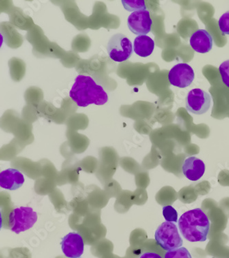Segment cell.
Returning a JSON list of instances; mask_svg holds the SVG:
<instances>
[{"label": "cell", "mask_w": 229, "mask_h": 258, "mask_svg": "<svg viewBox=\"0 0 229 258\" xmlns=\"http://www.w3.org/2000/svg\"><path fill=\"white\" fill-rule=\"evenodd\" d=\"M70 97L79 107H82L91 104L103 105L108 101V94L102 86L87 75H79L75 79Z\"/></svg>", "instance_id": "obj_1"}, {"label": "cell", "mask_w": 229, "mask_h": 258, "mask_svg": "<svg viewBox=\"0 0 229 258\" xmlns=\"http://www.w3.org/2000/svg\"><path fill=\"white\" fill-rule=\"evenodd\" d=\"M178 227L186 240L191 242H204L209 234L210 221L205 213L197 208L182 215Z\"/></svg>", "instance_id": "obj_2"}, {"label": "cell", "mask_w": 229, "mask_h": 258, "mask_svg": "<svg viewBox=\"0 0 229 258\" xmlns=\"http://www.w3.org/2000/svg\"><path fill=\"white\" fill-rule=\"evenodd\" d=\"M155 240L159 246L168 251L180 248L183 244L177 226L172 222L166 221L159 226L156 231Z\"/></svg>", "instance_id": "obj_3"}, {"label": "cell", "mask_w": 229, "mask_h": 258, "mask_svg": "<svg viewBox=\"0 0 229 258\" xmlns=\"http://www.w3.org/2000/svg\"><path fill=\"white\" fill-rule=\"evenodd\" d=\"M37 214L31 207H20L9 214V225L13 232L19 234L29 230L36 223Z\"/></svg>", "instance_id": "obj_4"}, {"label": "cell", "mask_w": 229, "mask_h": 258, "mask_svg": "<svg viewBox=\"0 0 229 258\" xmlns=\"http://www.w3.org/2000/svg\"><path fill=\"white\" fill-rule=\"evenodd\" d=\"M132 44L128 37L123 34L118 33L112 36L107 45V51L111 59L116 62L128 60L133 53Z\"/></svg>", "instance_id": "obj_5"}, {"label": "cell", "mask_w": 229, "mask_h": 258, "mask_svg": "<svg viewBox=\"0 0 229 258\" xmlns=\"http://www.w3.org/2000/svg\"><path fill=\"white\" fill-rule=\"evenodd\" d=\"M186 108L193 114L201 115L209 110L211 97L208 92L196 88L189 92L186 97Z\"/></svg>", "instance_id": "obj_6"}, {"label": "cell", "mask_w": 229, "mask_h": 258, "mask_svg": "<svg viewBox=\"0 0 229 258\" xmlns=\"http://www.w3.org/2000/svg\"><path fill=\"white\" fill-rule=\"evenodd\" d=\"M168 79L172 86L185 88L192 84L195 79V73L192 68L188 64L180 63L176 64L170 70Z\"/></svg>", "instance_id": "obj_7"}, {"label": "cell", "mask_w": 229, "mask_h": 258, "mask_svg": "<svg viewBox=\"0 0 229 258\" xmlns=\"http://www.w3.org/2000/svg\"><path fill=\"white\" fill-rule=\"evenodd\" d=\"M152 22L150 13L147 10L133 12L127 19V26L131 33L137 35H146L150 33Z\"/></svg>", "instance_id": "obj_8"}, {"label": "cell", "mask_w": 229, "mask_h": 258, "mask_svg": "<svg viewBox=\"0 0 229 258\" xmlns=\"http://www.w3.org/2000/svg\"><path fill=\"white\" fill-rule=\"evenodd\" d=\"M61 249L68 258H80L84 251V242L82 235L72 232L62 239Z\"/></svg>", "instance_id": "obj_9"}, {"label": "cell", "mask_w": 229, "mask_h": 258, "mask_svg": "<svg viewBox=\"0 0 229 258\" xmlns=\"http://www.w3.org/2000/svg\"><path fill=\"white\" fill-rule=\"evenodd\" d=\"M189 43L193 50L199 53L205 54L213 48V39L209 32L200 29L191 36Z\"/></svg>", "instance_id": "obj_10"}, {"label": "cell", "mask_w": 229, "mask_h": 258, "mask_svg": "<svg viewBox=\"0 0 229 258\" xmlns=\"http://www.w3.org/2000/svg\"><path fill=\"white\" fill-rule=\"evenodd\" d=\"M205 164L196 156H190L184 161L182 170L183 174L191 181H197L203 176L205 171Z\"/></svg>", "instance_id": "obj_11"}, {"label": "cell", "mask_w": 229, "mask_h": 258, "mask_svg": "<svg viewBox=\"0 0 229 258\" xmlns=\"http://www.w3.org/2000/svg\"><path fill=\"white\" fill-rule=\"evenodd\" d=\"M25 181L23 174L16 169H8L0 173V187L5 189H18Z\"/></svg>", "instance_id": "obj_12"}, {"label": "cell", "mask_w": 229, "mask_h": 258, "mask_svg": "<svg viewBox=\"0 0 229 258\" xmlns=\"http://www.w3.org/2000/svg\"><path fill=\"white\" fill-rule=\"evenodd\" d=\"M155 43L147 35H139L134 39V50L135 53L141 57L151 55L155 50Z\"/></svg>", "instance_id": "obj_13"}, {"label": "cell", "mask_w": 229, "mask_h": 258, "mask_svg": "<svg viewBox=\"0 0 229 258\" xmlns=\"http://www.w3.org/2000/svg\"><path fill=\"white\" fill-rule=\"evenodd\" d=\"M122 4L125 10L129 12L147 10L145 2L143 0H123Z\"/></svg>", "instance_id": "obj_14"}, {"label": "cell", "mask_w": 229, "mask_h": 258, "mask_svg": "<svg viewBox=\"0 0 229 258\" xmlns=\"http://www.w3.org/2000/svg\"><path fill=\"white\" fill-rule=\"evenodd\" d=\"M165 258H192V257L187 248L180 247L167 251Z\"/></svg>", "instance_id": "obj_15"}, {"label": "cell", "mask_w": 229, "mask_h": 258, "mask_svg": "<svg viewBox=\"0 0 229 258\" xmlns=\"http://www.w3.org/2000/svg\"><path fill=\"white\" fill-rule=\"evenodd\" d=\"M163 214L165 219L168 222H178V213L174 207L168 205L163 208Z\"/></svg>", "instance_id": "obj_16"}, {"label": "cell", "mask_w": 229, "mask_h": 258, "mask_svg": "<svg viewBox=\"0 0 229 258\" xmlns=\"http://www.w3.org/2000/svg\"><path fill=\"white\" fill-rule=\"evenodd\" d=\"M219 72L222 82L229 88V59L221 63L219 67Z\"/></svg>", "instance_id": "obj_17"}, {"label": "cell", "mask_w": 229, "mask_h": 258, "mask_svg": "<svg viewBox=\"0 0 229 258\" xmlns=\"http://www.w3.org/2000/svg\"><path fill=\"white\" fill-rule=\"evenodd\" d=\"M218 26L223 35H229V11L224 13L219 18Z\"/></svg>", "instance_id": "obj_18"}, {"label": "cell", "mask_w": 229, "mask_h": 258, "mask_svg": "<svg viewBox=\"0 0 229 258\" xmlns=\"http://www.w3.org/2000/svg\"><path fill=\"white\" fill-rule=\"evenodd\" d=\"M140 258H162L161 255L156 253H152V252H146L142 254Z\"/></svg>", "instance_id": "obj_19"}]
</instances>
